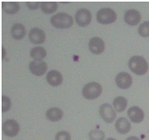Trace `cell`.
<instances>
[{"label":"cell","instance_id":"7402d4cb","mask_svg":"<svg viewBox=\"0 0 149 140\" xmlns=\"http://www.w3.org/2000/svg\"><path fill=\"white\" fill-rule=\"evenodd\" d=\"M138 32L143 37H148L149 36V21L143 22L138 29Z\"/></svg>","mask_w":149,"mask_h":140},{"label":"cell","instance_id":"52a82bcc","mask_svg":"<svg viewBox=\"0 0 149 140\" xmlns=\"http://www.w3.org/2000/svg\"><path fill=\"white\" fill-rule=\"evenodd\" d=\"M20 131L19 124L16 122V120L9 119L6 120L3 123V132L9 137H13L18 134V132Z\"/></svg>","mask_w":149,"mask_h":140},{"label":"cell","instance_id":"484cf974","mask_svg":"<svg viewBox=\"0 0 149 140\" xmlns=\"http://www.w3.org/2000/svg\"><path fill=\"white\" fill-rule=\"evenodd\" d=\"M27 6L30 10H37L41 7V3L39 2H27Z\"/></svg>","mask_w":149,"mask_h":140},{"label":"cell","instance_id":"7a4b0ae2","mask_svg":"<svg viewBox=\"0 0 149 140\" xmlns=\"http://www.w3.org/2000/svg\"><path fill=\"white\" fill-rule=\"evenodd\" d=\"M50 23L57 29H68L73 25V18L68 13H59L52 16Z\"/></svg>","mask_w":149,"mask_h":140},{"label":"cell","instance_id":"ffe728a7","mask_svg":"<svg viewBox=\"0 0 149 140\" xmlns=\"http://www.w3.org/2000/svg\"><path fill=\"white\" fill-rule=\"evenodd\" d=\"M2 6H3L4 12L9 14L16 13L18 11L20 10L19 3H17V2H3Z\"/></svg>","mask_w":149,"mask_h":140},{"label":"cell","instance_id":"f1b7e54d","mask_svg":"<svg viewBox=\"0 0 149 140\" xmlns=\"http://www.w3.org/2000/svg\"><path fill=\"white\" fill-rule=\"evenodd\" d=\"M107 140H116L115 138H108Z\"/></svg>","mask_w":149,"mask_h":140},{"label":"cell","instance_id":"83f0119b","mask_svg":"<svg viewBox=\"0 0 149 140\" xmlns=\"http://www.w3.org/2000/svg\"><path fill=\"white\" fill-rule=\"evenodd\" d=\"M5 54H6V51H5V49L3 48V57L5 56Z\"/></svg>","mask_w":149,"mask_h":140},{"label":"cell","instance_id":"8fae6325","mask_svg":"<svg viewBox=\"0 0 149 140\" xmlns=\"http://www.w3.org/2000/svg\"><path fill=\"white\" fill-rule=\"evenodd\" d=\"M89 51L94 54H100L104 51V43L100 37H92L88 42Z\"/></svg>","mask_w":149,"mask_h":140},{"label":"cell","instance_id":"5b68a950","mask_svg":"<svg viewBox=\"0 0 149 140\" xmlns=\"http://www.w3.org/2000/svg\"><path fill=\"white\" fill-rule=\"evenodd\" d=\"M99 113L100 116L103 118L104 121L107 123H112L116 118V113L114 108L108 103L101 105L99 108Z\"/></svg>","mask_w":149,"mask_h":140},{"label":"cell","instance_id":"9a60e30c","mask_svg":"<svg viewBox=\"0 0 149 140\" xmlns=\"http://www.w3.org/2000/svg\"><path fill=\"white\" fill-rule=\"evenodd\" d=\"M115 128L119 134H127L130 129H131V125L130 122L125 117H120L118 120H116L115 122Z\"/></svg>","mask_w":149,"mask_h":140},{"label":"cell","instance_id":"6da1fadb","mask_svg":"<svg viewBox=\"0 0 149 140\" xmlns=\"http://www.w3.org/2000/svg\"><path fill=\"white\" fill-rule=\"evenodd\" d=\"M130 71L137 75H143L148 71V63L143 56H132L128 61Z\"/></svg>","mask_w":149,"mask_h":140},{"label":"cell","instance_id":"277c9868","mask_svg":"<svg viewBox=\"0 0 149 140\" xmlns=\"http://www.w3.org/2000/svg\"><path fill=\"white\" fill-rule=\"evenodd\" d=\"M96 17L97 21L101 24H111L117 19V13L110 8H103L98 11Z\"/></svg>","mask_w":149,"mask_h":140},{"label":"cell","instance_id":"8992f818","mask_svg":"<svg viewBox=\"0 0 149 140\" xmlns=\"http://www.w3.org/2000/svg\"><path fill=\"white\" fill-rule=\"evenodd\" d=\"M76 23L81 27H86L90 24L92 20V14L86 9H80L75 13Z\"/></svg>","mask_w":149,"mask_h":140},{"label":"cell","instance_id":"ba28073f","mask_svg":"<svg viewBox=\"0 0 149 140\" xmlns=\"http://www.w3.org/2000/svg\"><path fill=\"white\" fill-rule=\"evenodd\" d=\"M115 82L120 89L126 90L132 85V77L129 73L125 72L118 73L115 77Z\"/></svg>","mask_w":149,"mask_h":140},{"label":"cell","instance_id":"2e32d148","mask_svg":"<svg viewBox=\"0 0 149 140\" xmlns=\"http://www.w3.org/2000/svg\"><path fill=\"white\" fill-rule=\"evenodd\" d=\"M64 115L63 110L59 108H56V107H53V108H50L47 110L46 113V116L49 121H52V122H56V121H59L62 119V117Z\"/></svg>","mask_w":149,"mask_h":140},{"label":"cell","instance_id":"5bb4252c","mask_svg":"<svg viewBox=\"0 0 149 140\" xmlns=\"http://www.w3.org/2000/svg\"><path fill=\"white\" fill-rule=\"evenodd\" d=\"M47 82H48L50 86L57 87L62 84L63 82V76H62L61 72L56 71V70H52L47 75Z\"/></svg>","mask_w":149,"mask_h":140},{"label":"cell","instance_id":"d6986e66","mask_svg":"<svg viewBox=\"0 0 149 140\" xmlns=\"http://www.w3.org/2000/svg\"><path fill=\"white\" fill-rule=\"evenodd\" d=\"M127 107V100L123 96H118L113 100V108L116 112L122 113Z\"/></svg>","mask_w":149,"mask_h":140},{"label":"cell","instance_id":"ac0fdd59","mask_svg":"<svg viewBox=\"0 0 149 140\" xmlns=\"http://www.w3.org/2000/svg\"><path fill=\"white\" fill-rule=\"evenodd\" d=\"M30 54L34 60H43L47 56V51L41 46H36L31 50Z\"/></svg>","mask_w":149,"mask_h":140},{"label":"cell","instance_id":"9c48e42d","mask_svg":"<svg viewBox=\"0 0 149 140\" xmlns=\"http://www.w3.org/2000/svg\"><path fill=\"white\" fill-rule=\"evenodd\" d=\"M29 68H30V71L32 75L36 76H41L45 75V72H47L48 65L44 60H33L29 65Z\"/></svg>","mask_w":149,"mask_h":140},{"label":"cell","instance_id":"d4e9b609","mask_svg":"<svg viewBox=\"0 0 149 140\" xmlns=\"http://www.w3.org/2000/svg\"><path fill=\"white\" fill-rule=\"evenodd\" d=\"M55 140H71V136L70 132L66 131L59 132L55 136Z\"/></svg>","mask_w":149,"mask_h":140},{"label":"cell","instance_id":"44dd1931","mask_svg":"<svg viewBox=\"0 0 149 140\" xmlns=\"http://www.w3.org/2000/svg\"><path fill=\"white\" fill-rule=\"evenodd\" d=\"M41 10L45 13H53L58 8L56 2H41Z\"/></svg>","mask_w":149,"mask_h":140},{"label":"cell","instance_id":"3957f363","mask_svg":"<svg viewBox=\"0 0 149 140\" xmlns=\"http://www.w3.org/2000/svg\"><path fill=\"white\" fill-rule=\"evenodd\" d=\"M103 88L97 82H89L86 84L85 87L83 88L82 94L83 96L88 100H92V99H96L101 95Z\"/></svg>","mask_w":149,"mask_h":140},{"label":"cell","instance_id":"cb8c5ba5","mask_svg":"<svg viewBox=\"0 0 149 140\" xmlns=\"http://www.w3.org/2000/svg\"><path fill=\"white\" fill-rule=\"evenodd\" d=\"M12 107V102H10V99L6 96V95H3L2 96V112L5 113L7 110H9Z\"/></svg>","mask_w":149,"mask_h":140},{"label":"cell","instance_id":"603a6c76","mask_svg":"<svg viewBox=\"0 0 149 140\" xmlns=\"http://www.w3.org/2000/svg\"><path fill=\"white\" fill-rule=\"evenodd\" d=\"M89 139L90 140H104V132H102L101 130H92L89 132Z\"/></svg>","mask_w":149,"mask_h":140},{"label":"cell","instance_id":"4316f807","mask_svg":"<svg viewBox=\"0 0 149 140\" xmlns=\"http://www.w3.org/2000/svg\"><path fill=\"white\" fill-rule=\"evenodd\" d=\"M126 140H141V139L136 137V136H129V137L126 138Z\"/></svg>","mask_w":149,"mask_h":140},{"label":"cell","instance_id":"4fadbf2b","mask_svg":"<svg viewBox=\"0 0 149 140\" xmlns=\"http://www.w3.org/2000/svg\"><path fill=\"white\" fill-rule=\"evenodd\" d=\"M129 119L134 123H141L144 118V113L140 107L133 106L128 110H127Z\"/></svg>","mask_w":149,"mask_h":140},{"label":"cell","instance_id":"7c38bea8","mask_svg":"<svg viewBox=\"0 0 149 140\" xmlns=\"http://www.w3.org/2000/svg\"><path fill=\"white\" fill-rule=\"evenodd\" d=\"M141 19V15L140 12H138L137 10H128L126 11L125 13V21L126 24H128L130 26H136L140 23V21Z\"/></svg>","mask_w":149,"mask_h":140},{"label":"cell","instance_id":"30bf717a","mask_svg":"<svg viewBox=\"0 0 149 140\" xmlns=\"http://www.w3.org/2000/svg\"><path fill=\"white\" fill-rule=\"evenodd\" d=\"M29 38H30V41L35 45L43 44L46 40V34L41 29L33 28L29 32Z\"/></svg>","mask_w":149,"mask_h":140},{"label":"cell","instance_id":"e0dca14e","mask_svg":"<svg viewBox=\"0 0 149 140\" xmlns=\"http://www.w3.org/2000/svg\"><path fill=\"white\" fill-rule=\"evenodd\" d=\"M10 34L16 40L22 39L25 34H26V29H25L24 25L21 23H15L10 30Z\"/></svg>","mask_w":149,"mask_h":140}]
</instances>
